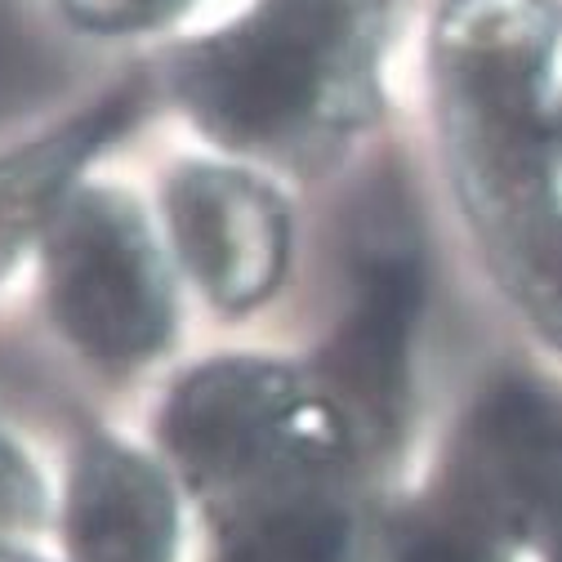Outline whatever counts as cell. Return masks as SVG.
I'll list each match as a JSON object with an SVG mask.
<instances>
[{
	"label": "cell",
	"instance_id": "obj_13",
	"mask_svg": "<svg viewBox=\"0 0 562 562\" xmlns=\"http://www.w3.org/2000/svg\"><path fill=\"white\" fill-rule=\"evenodd\" d=\"M558 562H562V514H558Z\"/></svg>",
	"mask_w": 562,
	"mask_h": 562
},
{
	"label": "cell",
	"instance_id": "obj_10",
	"mask_svg": "<svg viewBox=\"0 0 562 562\" xmlns=\"http://www.w3.org/2000/svg\"><path fill=\"white\" fill-rule=\"evenodd\" d=\"M393 562H496L486 544V527L469 514H429L397 531Z\"/></svg>",
	"mask_w": 562,
	"mask_h": 562
},
{
	"label": "cell",
	"instance_id": "obj_3",
	"mask_svg": "<svg viewBox=\"0 0 562 562\" xmlns=\"http://www.w3.org/2000/svg\"><path fill=\"white\" fill-rule=\"evenodd\" d=\"M348 438L326 389L268 362H210L166 406V447L179 469L237 518L317 491Z\"/></svg>",
	"mask_w": 562,
	"mask_h": 562
},
{
	"label": "cell",
	"instance_id": "obj_11",
	"mask_svg": "<svg viewBox=\"0 0 562 562\" xmlns=\"http://www.w3.org/2000/svg\"><path fill=\"white\" fill-rule=\"evenodd\" d=\"M183 5L188 0H63L67 19L90 32H144Z\"/></svg>",
	"mask_w": 562,
	"mask_h": 562
},
{
	"label": "cell",
	"instance_id": "obj_14",
	"mask_svg": "<svg viewBox=\"0 0 562 562\" xmlns=\"http://www.w3.org/2000/svg\"><path fill=\"white\" fill-rule=\"evenodd\" d=\"M0 562H23V558H0Z\"/></svg>",
	"mask_w": 562,
	"mask_h": 562
},
{
	"label": "cell",
	"instance_id": "obj_2",
	"mask_svg": "<svg viewBox=\"0 0 562 562\" xmlns=\"http://www.w3.org/2000/svg\"><path fill=\"white\" fill-rule=\"evenodd\" d=\"M553 41V0H451L434 36L460 183L496 246L549 205L544 86Z\"/></svg>",
	"mask_w": 562,
	"mask_h": 562
},
{
	"label": "cell",
	"instance_id": "obj_5",
	"mask_svg": "<svg viewBox=\"0 0 562 562\" xmlns=\"http://www.w3.org/2000/svg\"><path fill=\"white\" fill-rule=\"evenodd\" d=\"M353 281L330 348L326 393L348 434L393 442L411 402V339L419 313V246L393 188H375L353 224Z\"/></svg>",
	"mask_w": 562,
	"mask_h": 562
},
{
	"label": "cell",
	"instance_id": "obj_12",
	"mask_svg": "<svg viewBox=\"0 0 562 562\" xmlns=\"http://www.w3.org/2000/svg\"><path fill=\"white\" fill-rule=\"evenodd\" d=\"M41 509V482L23 451L0 434V527H19L32 522Z\"/></svg>",
	"mask_w": 562,
	"mask_h": 562
},
{
	"label": "cell",
	"instance_id": "obj_1",
	"mask_svg": "<svg viewBox=\"0 0 562 562\" xmlns=\"http://www.w3.org/2000/svg\"><path fill=\"white\" fill-rule=\"evenodd\" d=\"M384 0H259L179 72L192 116L233 148L308 157L371 99Z\"/></svg>",
	"mask_w": 562,
	"mask_h": 562
},
{
	"label": "cell",
	"instance_id": "obj_9",
	"mask_svg": "<svg viewBox=\"0 0 562 562\" xmlns=\"http://www.w3.org/2000/svg\"><path fill=\"white\" fill-rule=\"evenodd\" d=\"M224 562H353V540L344 514L308 491L237 518Z\"/></svg>",
	"mask_w": 562,
	"mask_h": 562
},
{
	"label": "cell",
	"instance_id": "obj_4",
	"mask_svg": "<svg viewBox=\"0 0 562 562\" xmlns=\"http://www.w3.org/2000/svg\"><path fill=\"white\" fill-rule=\"evenodd\" d=\"M45 300L90 362L138 367L170 335V281L130 196L81 192L45 246Z\"/></svg>",
	"mask_w": 562,
	"mask_h": 562
},
{
	"label": "cell",
	"instance_id": "obj_7",
	"mask_svg": "<svg viewBox=\"0 0 562 562\" xmlns=\"http://www.w3.org/2000/svg\"><path fill=\"white\" fill-rule=\"evenodd\" d=\"M170 233L188 272L224 308L259 304L286 268V215L237 170L192 166L170 183Z\"/></svg>",
	"mask_w": 562,
	"mask_h": 562
},
{
	"label": "cell",
	"instance_id": "obj_8",
	"mask_svg": "<svg viewBox=\"0 0 562 562\" xmlns=\"http://www.w3.org/2000/svg\"><path fill=\"white\" fill-rule=\"evenodd\" d=\"M72 562H175L179 518L166 477L116 442H90L67 482Z\"/></svg>",
	"mask_w": 562,
	"mask_h": 562
},
{
	"label": "cell",
	"instance_id": "obj_6",
	"mask_svg": "<svg viewBox=\"0 0 562 562\" xmlns=\"http://www.w3.org/2000/svg\"><path fill=\"white\" fill-rule=\"evenodd\" d=\"M460 491L477 527L522 531L562 514V406L527 380L496 384L460 442Z\"/></svg>",
	"mask_w": 562,
	"mask_h": 562
}]
</instances>
